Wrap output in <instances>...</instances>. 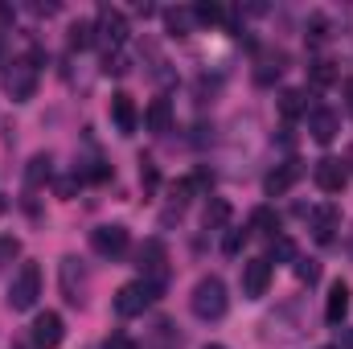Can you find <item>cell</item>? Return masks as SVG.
Wrapping results in <instances>:
<instances>
[{
	"label": "cell",
	"mask_w": 353,
	"mask_h": 349,
	"mask_svg": "<svg viewBox=\"0 0 353 349\" xmlns=\"http://www.w3.org/2000/svg\"><path fill=\"white\" fill-rule=\"evenodd\" d=\"M189 308H193V317H201V321H222L226 308H230L226 283H222L218 275L197 279V288H193V296H189Z\"/></svg>",
	"instance_id": "obj_1"
},
{
	"label": "cell",
	"mask_w": 353,
	"mask_h": 349,
	"mask_svg": "<svg viewBox=\"0 0 353 349\" xmlns=\"http://www.w3.org/2000/svg\"><path fill=\"white\" fill-rule=\"evenodd\" d=\"M41 296V267L37 263H21V271L8 283V308L12 312H29Z\"/></svg>",
	"instance_id": "obj_2"
},
{
	"label": "cell",
	"mask_w": 353,
	"mask_h": 349,
	"mask_svg": "<svg viewBox=\"0 0 353 349\" xmlns=\"http://www.w3.org/2000/svg\"><path fill=\"white\" fill-rule=\"evenodd\" d=\"M123 41H128V17H123L119 8L103 4L99 17H94V46H103L107 54H119Z\"/></svg>",
	"instance_id": "obj_3"
},
{
	"label": "cell",
	"mask_w": 353,
	"mask_h": 349,
	"mask_svg": "<svg viewBox=\"0 0 353 349\" xmlns=\"http://www.w3.org/2000/svg\"><path fill=\"white\" fill-rule=\"evenodd\" d=\"M157 296H161L157 283H148V279H132V283H123V288L115 292V312H119V317H144V312L157 304Z\"/></svg>",
	"instance_id": "obj_4"
},
{
	"label": "cell",
	"mask_w": 353,
	"mask_h": 349,
	"mask_svg": "<svg viewBox=\"0 0 353 349\" xmlns=\"http://www.w3.org/2000/svg\"><path fill=\"white\" fill-rule=\"evenodd\" d=\"M4 90L12 103H29L37 94V62L33 58H12L4 66Z\"/></svg>",
	"instance_id": "obj_5"
},
{
	"label": "cell",
	"mask_w": 353,
	"mask_h": 349,
	"mask_svg": "<svg viewBox=\"0 0 353 349\" xmlns=\"http://www.w3.org/2000/svg\"><path fill=\"white\" fill-rule=\"evenodd\" d=\"M136 267H140V279L165 288V279H169V251H165V243H161V239H148V243L136 251Z\"/></svg>",
	"instance_id": "obj_6"
},
{
	"label": "cell",
	"mask_w": 353,
	"mask_h": 349,
	"mask_svg": "<svg viewBox=\"0 0 353 349\" xmlns=\"http://www.w3.org/2000/svg\"><path fill=\"white\" fill-rule=\"evenodd\" d=\"M90 247H94V255H103V259H119V255L128 251V226H119V222L94 226V230H90Z\"/></svg>",
	"instance_id": "obj_7"
},
{
	"label": "cell",
	"mask_w": 353,
	"mask_h": 349,
	"mask_svg": "<svg viewBox=\"0 0 353 349\" xmlns=\"http://www.w3.org/2000/svg\"><path fill=\"white\" fill-rule=\"evenodd\" d=\"M308 230H312V239H316L321 247H329V243L337 239V230H341V210H337L333 201L308 210Z\"/></svg>",
	"instance_id": "obj_8"
},
{
	"label": "cell",
	"mask_w": 353,
	"mask_h": 349,
	"mask_svg": "<svg viewBox=\"0 0 353 349\" xmlns=\"http://www.w3.org/2000/svg\"><path fill=\"white\" fill-rule=\"evenodd\" d=\"M312 181H316L321 193H341L345 181H350V169H345V161H337V157H321V161L312 165Z\"/></svg>",
	"instance_id": "obj_9"
},
{
	"label": "cell",
	"mask_w": 353,
	"mask_h": 349,
	"mask_svg": "<svg viewBox=\"0 0 353 349\" xmlns=\"http://www.w3.org/2000/svg\"><path fill=\"white\" fill-rule=\"evenodd\" d=\"M29 337H33V346H37V349H58V346H62V337H66V325H62V317H58V312H37V317H33Z\"/></svg>",
	"instance_id": "obj_10"
},
{
	"label": "cell",
	"mask_w": 353,
	"mask_h": 349,
	"mask_svg": "<svg viewBox=\"0 0 353 349\" xmlns=\"http://www.w3.org/2000/svg\"><path fill=\"white\" fill-rule=\"evenodd\" d=\"M62 296L70 304H87V271H83V263L74 255L62 259Z\"/></svg>",
	"instance_id": "obj_11"
},
{
	"label": "cell",
	"mask_w": 353,
	"mask_h": 349,
	"mask_svg": "<svg viewBox=\"0 0 353 349\" xmlns=\"http://www.w3.org/2000/svg\"><path fill=\"white\" fill-rule=\"evenodd\" d=\"M308 132H312L316 144H333L337 132H341V115L333 107H312L308 111Z\"/></svg>",
	"instance_id": "obj_12"
},
{
	"label": "cell",
	"mask_w": 353,
	"mask_h": 349,
	"mask_svg": "<svg viewBox=\"0 0 353 349\" xmlns=\"http://www.w3.org/2000/svg\"><path fill=\"white\" fill-rule=\"evenodd\" d=\"M271 283V263L267 259H247L243 263V296L247 300H259Z\"/></svg>",
	"instance_id": "obj_13"
},
{
	"label": "cell",
	"mask_w": 353,
	"mask_h": 349,
	"mask_svg": "<svg viewBox=\"0 0 353 349\" xmlns=\"http://www.w3.org/2000/svg\"><path fill=\"white\" fill-rule=\"evenodd\" d=\"M300 173H304V169H300V161H288V165L271 169V173L263 177V193H267V197H283V193L300 181Z\"/></svg>",
	"instance_id": "obj_14"
},
{
	"label": "cell",
	"mask_w": 353,
	"mask_h": 349,
	"mask_svg": "<svg viewBox=\"0 0 353 349\" xmlns=\"http://www.w3.org/2000/svg\"><path fill=\"white\" fill-rule=\"evenodd\" d=\"M111 119H115V128H119V136H132L136 132V123H140V115H136V103H132V94H111Z\"/></svg>",
	"instance_id": "obj_15"
},
{
	"label": "cell",
	"mask_w": 353,
	"mask_h": 349,
	"mask_svg": "<svg viewBox=\"0 0 353 349\" xmlns=\"http://www.w3.org/2000/svg\"><path fill=\"white\" fill-rule=\"evenodd\" d=\"M345 312H350V283H345V279H337V283L329 288L325 321H329V325H341V321H345Z\"/></svg>",
	"instance_id": "obj_16"
},
{
	"label": "cell",
	"mask_w": 353,
	"mask_h": 349,
	"mask_svg": "<svg viewBox=\"0 0 353 349\" xmlns=\"http://www.w3.org/2000/svg\"><path fill=\"white\" fill-rule=\"evenodd\" d=\"M148 128H152L157 136L173 132V103H169V99H152V103H148Z\"/></svg>",
	"instance_id": "obj_17"
},
{
	"label": "cell",
	"mask_w": 353,
	"mask_h": 349,
	"mask_svg": "<svg viewBox=\"0 0 353 349\" xmlns=\"http://www.w3.org/2000/svg\"><path fill=\"white\" fill-rule=\"evenodd\" d=\"M50 177H54V157H50V152H37V157L29 161V169H25V185L37 189V185H46Z\"/></svg>",
	"instance_id": "obj_18"
},
{
	"label": "cell",
	"mask_w": 353,
	"mask_h": 349,
	"mask_svg": "<svg viewBox=\"0 0 353 349\" xmlns=\"http://www.w3.org/2000/svg\"><path fill=\"white\" fill-rule=\"evenodd\" d=\"M247 230H251V235H263V239H275V235H279V214H275V210H267V206H259V210L251 214Z\"/></svg>",
	"instance_id": "obj_19"
},
{
	"label": "cell",
	"mask_w": 353,
	"mask_h": 349,
	"mask_svg": "<svg viewBox=\"0 0 353 349\" xmlns=\"http://www.w3.org/2000/svg\"><path fill=\"white\" fill-rule=\"evenodd\" d=\"M193 8H165V29L173 33V37H189V29H193Z\"/></svg>",
	"instance_id": "obj_20"
},
{
	"label": "cell",
	"mask_w": 353,
	"mask_h": 349,
	"mask_svg": "<svg viewBox=\"0 0 353 349\" xmlns=\"http://www.w3.org/2000/svg\"><path fill=\"white\" fill-rule=\"evenodd\" d=\"M230 222V201L226 197H210V206H205V230H222Z\"/></svg>",
	"instance_id": "obj_21"
},
{
	"label": "cell",
	"mask_w": 353,
	"mask_h": 349,
	"mask_svg": "<svg viewBox=\"0 0 353 349\" xmlns=\"http://www.w3.org/2000/svg\"><path fill=\"white\" fill-rule=\"evenodd\" d=\"M267 263H296V243L288 239V235H275L271 239V251L263 255Z\"/></svg>",
	"instance_id": "obj_22"
},
{
	"label": "cell",
	"mask_w": 353,
	"mask_h": 349,
	"mask_svg": "<svg viewBox=\"0 0 353 349\" xmlns=\"http://www.w3.org/2000/svg\"><path fill=\"white\" fill-rule=\"evenodd\" d=\"M308 79H312V87H333V83H337V66H333L329 58H316V62L308 66Z\"/></svg>",
	"instance_id": "obj_23"
},
{
	"label": "cell",
	"mask_w": 353,
	"mask_h": 349,
	"mask_svg": "<svg viewBox=\"0 0 353 349\" xmlns=\"http://www.w3.org/2000/svg\"><path fill=\"white\" fill-rule=\"evenodd\" d=\"M304 107H308L304 90H283V94H279V115H283V119H296Z\"/></svg>",
	"instance_id": "obj_24"
},
{
	"label": "cell",
	"mask_w": 353,
	"mask_h": 349,
	"mask_svg": "<svg viewBox=\"0 0 353 349\" xmlns=\"http://www.w3.org/2000/svg\"><path fill=\"white\" fill-rule=\"evenodd\" d=\"M70 46H74V50L94 46V21H74V25H70Z\"/></svg>",
	"instance_id": "obj_25"
},
{
	"label": "cell",
	"mask_w": 353,
	"mask_h": 349,
	"mask_svg": "<svg viewBox=\"0 0 353 349\" xmlns=\"http://www.w3.org/2000/svg\"><path fill=\"white\" fill-rule=\"evenodd\" d=\"M247 239H251V230H247V226H230V235L222 239V251H226V255H239Z\"/></svg>",
	"instance_id": "obj_26"
},
{
	"label": "cell",
	"mask_w": 353,
	"mask_h": 349,
	"mask_svg": "<svg viewBox=\"0 0 353 349\" xmlns=\"http://www.w3.org/2000/svg\"><path fill=\"white\" fill-rule=\"evenodd\" d=\"M279 74H283V58H275V62L267 58V62H259V70H255V83L267 87V83H271V79H279Z\"/></svg>",
	"instance_id": "obj_27"
},
{
	"label": "cell",
	"mask_w": 353,
	"mask_h": 349,
	"mask_svg": "<svg viewBox=\"0 0 353 349\" xmlns=\"http://www.w3.org/2000/svg\"><path fill=\"white\" fill-rule=\"evenodd\" d=\"M296 275H300V283H316L321 279V267H316V259H300L296 255Z\"/></svg>",
	"instance_id": "obj_28"
},
{
	"label": "cell",
	"mask_w": 353,
	"mask_h": 349,
	"mask_svg": "<svg viewBox=\"0 0 353 349\" xmlns=\"http://www.w3.org/2000/svg\"><path fill=\"white\" fill-rule=\"evenodd\" d=\"M308 41H312V46H321V41H329V21H325L321 12H316V17L308 21Z\"/></svg>",
	"instance_id": "obj_29"
},
{
	"label": "cell",
	"mask_w": 353,
	"mask_h": 349,
	"mask_svg": "<svg viewBox=\"0 0 353 349\" xmlns=\"http://www.w3.org/2000/svg\"><path fill=\"white\" fill-rule=\"evenodd\" d=\"M21 255V239H12V235H0V267L4 263H12Z\"/></svg>",
	"instance_id": "obj_30"
},
{
	"label": "cell",
	"mask_w": 353,
	"mask_h": 349,
	"mask_svg": "<svg viewBox=\"0 0 353 349\" xmlns=\"http://www.w3.org/2000/svg\"><path fill=\"white\" fill-rule=\"evenodd\" d=\"M193 17H197L201 25H222V8H218V4H197Z\"/></svg>",
	"instance_id": "obj_31"
},
{
	"label": "cell",
	"mask_w": 353,
	"mask_h": 349,
	"mask_svg": "<svg viewBox=\"0 0 353 349\" xmlns=\"http://www.w3.org/2000/svg\"><path fill=\"white\" fill-rule=\"evenodd\" d=\"M103 70H107V74H128V58H123V54H107V58H103Z\"/></svg>",
	"instance_id": "obj_32"
},
{
	"label": "cell",
	"mask_w": 353,
	"mask_h": 349,
	"mask_svg": "<svg viewBox=\"0 0 353 349\" xmlns=\"http://www.w3.org/2000/svg\"><path fill=\"white\" fill-rule=\"evenodd\" d=\"M107 349H140V346H136V337H128V333H111V337H107Z\"/></svg>",
	"instance_id": "obj_33"
},
{
	"label": "cell",
	"mask_w": 353,
	"mask_h": 349,
	"mask_svg": "<svg viewBox=\"0 0 353 349\" xmlns=\"http://www.w3.org/2000/svg\"><path fill=\"white\" fill-rule=\"evenodd\" d=\"M140 181H144V189H157V169L148 161H140Z\"/></svg>",
	"instance_id": "obj_34"
},
{
	"label": "cell",
	"mask_w": 353,
	"mask_h": 349,
	"mask_svg": "<svg viewBox=\"0 0 353 349\" xmlns=\"http://www.w3.org/2000/svg\"><path fill=\"white\" fill-rule=\"evenodd\" d=\"M345 99H350V107H353V79H345Z\"/></svg>",
	"instance_id": "obj_35"
},
{
	"label": "cell",
	"mask_w": 353,
	"mask_h": 349,
	"mask_svg": "<svg viewBox=\"0 0 353 349\" xmlns=\"http://www.w3.org/2000/svg\"><path fill=\"white\" fill-rule=\"evenodd\" d=\"M350 165H353V148H350V152H345V169H350Z\"/></svg>",
	"instance_id": "obj_36"
},
{
	"label": "cell",
	"mask_w": 353,
	"mask_h": 349,
	"mask_svg": "<svg viewBox=\"0 0 353 349\" xmlns=\"http://www.w3.org/2000/svg\"><path fill=\"white\" fill-rule=\"evenodd\" d=\"M350 259H353V235H350Z\"/></svg>",
	"instance_id": "obj_37"
},
{
	"label": "cell",
	"mask_w": 353,
	"mask_h": 349,
	"mask_svg": "<svg viewBox=\"0 0 353 349\" xmlns=\"http://www.w3.org/2000/svg\"><path fill=\"white\" fill-rule=\"evenodd\" d=\"M321 349H337V346H321Z\"/></svg>",
	"instance_id": "obj_38"
},
{
	"label": "cell",
	"mask_w": 353,
	"mask_h": 349,
	"mask_svg": "<svg viewBox=\"0 0 353 349\" xmlns=\"http://www.w3.org/2000/svg\"><path fill=\"white\" fill-rule=\"evenodd\" d=\"M205 349H222V346H205Z\"/></svg>",
	"instance_id": "obj_39"
},
{
	"label": "cell",
	"mask_w": 353,
	"mask_h": 349,
	"mask_svg": "<svg viewBox=\"0 0 353 349\" xmlns=\"http://www.w3.org/2000/svg\"><path fill=\"white\" fill-rule=\"evenodd\" d=\"M0 46H4V41H0Z\"/></svg>",
	"instance_id": "obj_40"
}]
</instances>
